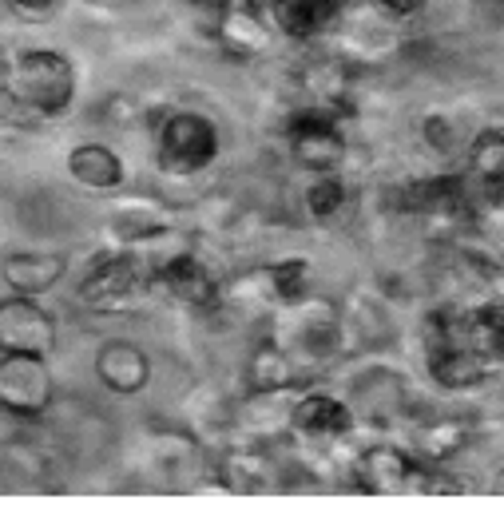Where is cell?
Returning a JSON list of instances; mask_svg holds the SVG:
<instances>
[{
  "label": "cell",
  "mask_w": 504,
  "mask_h": 512,
  "mask_svg": "<svg viewBox=\"0 0 504 512\" xmlns=\"http://www.w3.org/2000/svg\"><path fill=\"white\" fill-rule=\"evenodd\" d=\"M270 342L310 378L346 354L342 306L326 294H302L270 314Z\"/></svg>",
  "instance_id": "cell-1"
},
{
  "label": "cell",
  "mask_w": 504,
  "mask_h": 512,
  "mask_svg": "<svg viewBox=\"0 0 504 512\" xmlns=\"http://www.w3.org/2000/svg\"><path fill=\"white\" fill-rule=\"evenodd\" d=\"M4 88L40 120H56L76 100V64L56 48H24L12 56Z\"/></svg>",
  "instance_id": "cell-2"
},
{
  "label": "cell",
  "mask_w": 504,
  "mask_h": 512,
  "mask_svg": "<svg viewBox=\"0 0 504 512\" xmlns=\"http://www.w3.org/2000/svg\"><path fill=\"white\" fill-rule=\"evenodd\" d=\"M433 473L405 449L374 441L358 457H350V485L366 497H429Z\"/></svg>",
  "instance_id": "cell-3"
},
{
  "label": "cell",
  "mask_w": 504,
  "mask_h": 512,
  "mask_svg": "<svg viewBox=\"0 0 504 512\" xmlns=\"http://www.w3.org/2000/svg\"><path fill=\"white\" fill-rule=\"evenodd\" d=\"M147 286H151L147 262L135 255V251H127V247H116V251L96 258V262L84 270L76 294H80V302H84L88 310L120 314V310H131V306L143 298Z\"/></svg>",
  "instance_id": "cell-4"
},
{
  "label": "cell",
  "mask_w": 504,
  "mask_h": 512,
  "mask_svg": "<svg viewBox=\"0 0 504 512\" xmlns=\"http://www.w3.org/2000/svg\"><path fill=\"white\" fill-rule=\"evenodd\" d=\"M155 131H159V163L171 175H199L223 151V139H219L215 120L203 116V112H191V108L167 112Z\"/></svg>",
  "instance_id": "cell-5"
},
{
  "label": "cell",
  "mask_w": 504,
  "mask_h": 512,
  "mask_svg": "<svg viewBox=\"0 0 504 512\" xmlns=\"http://www.w3.org/2000/svg\"><path fill=\"white\" fill-rule=\"evenodd\" d=\"M286 147H290V159L314 175L322 171H338L346 159H350V135L342 131V120L314 108V104H302L286 116Z\"/></svg>",
  "instance_id": "cell-6"
},
{
  "label": "cell",
  "mask_w": 504,
  "mask_h": 512,
  "mask_svg": "<svg viewBox=\"0 0 504 512\" xmlns=\"http://www.w3.org/2000/svg\"><path fill=\"white\" fill-rule=\"evenodd\" d=\"M56 401V378L40 354H0V413L40 421Z\"/></svg>",
  "instance_id": "cell-7"
},
{
  "label": "cell",
  "mask_w": 504,
  "mask_h": 512,
  "mask_svg": "<svg viewBox=\"0 0 504 512\" xmlns=\"http://www.w3.org/2000/svg\"><path fill=\"white\" fill-rule=\"evenodd\" d=\"M358 429V413L346 397L330 389H310L290 405V441L302 445H346Z\"/></svg>",
  "instance_id": "cell-8"
},
{
  "label": "cell",
  "mask_w": 504,
  "mask_h": 512,
  "mask_svg": "<svg viewBox=\"0 0 504 512\" xmlns=\"http://www.w3.org/2000/svg\"><path fill=\"white\" fill-rule=\"evenodd\" d=\"M56 318L40 306V298L8 294L0 298V354H40L52 358L56 350Z\"/></svg>",
  "instance_id": "cell-9"
},
{
  "label": "cell",
  "mask_w": 504,
  "mask_h": 512,
  "mask_svg": "<svg viewBox=\"0 0 504 512\" xmlns=\"http://www.w3.org/2000/svg\"><path fill=\"white\" fill-rule=\"evenodd\" d=\"M151 286H159L175 306H187V310H215L223 302L219 274L195 251H183V255H171L167 262H159L151 270Z\"/></svg>",
  "instance_id": "cell-10"
},
{
  "label": "cell",
  "mask_w": 504,
  "mask_h": 512,
  "mask_svg": "<svg viewBox=\"0 0 504 512\" xmlns=\"http://www.w3.org/2000/svg\"><path fill=\"white\" fill-rule=\"evenodd\" d=\"M175 227V211L159 195H120L108 211V239L116 247H143Z\"/></svg>",
  "instance_id": "cell-11"
},
{
  "label": "cell",
  "mask_w": 504,
  "mask_h": 512,
  "mask_svg": "<svg viewBox=\"0 0 504 512\" xmlns=\"http://www.w3.org/2000/svg\"><path fill=\"white\" fill-rule=\"evenodd\" d=\"M278 477L282 473L262 445H223V461H219V489L223 493L262 497V493H274L282 485Z\"/></svg>",
  "instance_id": "cell-12"
},
{
  "label": "cell",
  "mask_w": 504,
  "mask_h": 512,
  "mask_svg": "<svg viewBox=\"0 0 504 512\" xmlns=\"http://www.w3.org/2000/svg\"><path fill=\"white\" fill-rule=\"evenodd\" d=\"M96 382L104 385L108 393H120V397H135L143 393L151 382V358L143 354V346L127 342V338H112L96 350Z\"/></svg>",
  "instance_id": "cell-13"
},
{
  "label": "cell",
  "mask_w": 504,
  "mask_h": 512,
  "mask_svg": "<svg viewBox=\"0 0 504 512\" xmlns=\"http://www.w3.org/2000/svg\"><path fill=\"white\" fill-rule=\"evenodd\" d=\"M68 274V258L60 251H12L0 262V278L12 294H28L40 298L48 290H56Z\"/></svg>",
  "instance_id": "cell-14"
},
{
  "label": "cell",
  "mask_w": 504,
  "mask_h": 512,
  "mask_svg": "<svg viewBox=\"0 0 504 512\" xmlns=\"http://www.w3.org/2000/svg\"><path fill=\"white\" fill-rule=\"evenodd\" d=\"M270 20L290 40H318L342 20V0H274Z\"/></svg>",
  "instance_id": "cell-15"
},
{
  "label": "cell",
  "mask_w": 504,
  "mask_h": 512,
  "mask_svg": "<svg viewBox=\"0 0 504 512\" xmlns=\"http://www.w3.org/2000/svg\"><path fill=\"white\" fill-rule=\"evenodd\" d=\"M68 175H72V183H80V187H88L96 195L120 191L127 179L124 159L108 143H76L68 151Z\"/></svg>",
  "instance_id": "cell-16"
},
{
  "label": "cell",
  "mask_w": 504,
  "mask_h": 512,
  "mask_svg": "<svg viewBox=\"0 0 504 512\" xmlns=\"http://www.w3.org/2000/svg\"><path fill=\"white\" fill-rule=\"evenodd\" d=\"M413 457L429 461V465H445L457 453L469 449L473 441V425L465 417H429L421 425H413Z\"/></svg>",
  "instance_id": "cell-17"
},
{
  "label": "cell",
  "mask_w": 504,
  "mask_h": 512,
  "mask_svg": "<svg viewBox=\"0 0 504 512\" xmlns=\"http://www.w3.org/2000/svg\"><path fill=\"white\" fill-rule=\"evenodd\" d=\"M346 401L354 405L358 417H370V421L378 425L385 417H397V413L409 409V389H405V382H401L397 374L374 370V374H362V378L354 382Z\"/></svg>",
  "instance_id": "cell-18"
},
{
  "label": "cell",
  "mask_w": 504,
  "mask_h": 512,
  "mask_svg": "<svg viewBox=\"0 0 504 512\" xmlns=\"http://www.w3.org/2000/svg\"><path fill=\"white\" fill-rule=\"evenodd\" d=\"M485 358H477V350H469V342H453L441 350H425V370L429 378L449 389V393H465L485 382Z\"/></svg>",
  "instance_id": "cell-19"
},
{
  "label": "cell",
  "mask_w": 504,
  "mask_h": 512,
  "mask_svg": "<svg viewBox=\"0 0 504 512\" xmlns=\"http://www.w3.org/2000/svg\"><path fill=\"white\" fill-rule=\"evenodd\" d=\"M215 40H219V48L227 56L254 60V56H262L270 48V28L258 16V8H251V4H231V12L215 24Z\"/></svg>",
  "instance_id": "cell-20"
},
{
  "label": "cell",
  "mask_w": 504,
  "mask_h": 512,
  "mask_svg": "<svg viewBox=\"0 0 504 512\" xmlns=\"http://www.w3.org/2000/svg\"><path fill=\"white\" fill-rule=\"evenodd\" d=\"M219 306H227V310H235L243 318H270L278 310V286H274L270 262L243 270L239 278L223 282V302Z\"/></svg>",
  "instance_id": "cell-21"
},
{
  "label": "cell",
  "mask_w": 504,
  "mask_h": 512,
  "mask_svg": "<svg viewBox=\"0 0 504 512\" xmlns=\"http://www.w3.org/2000/svg\"><path fill=\"white\" fill-rule=\"evenodd\" d=\"M235 409L215 385H203L187 397V421H191V433L207 445H219V441H235Z\"/></svg>",
  "instance_id": "cell-22"
},
{
  "label": "cell",
  "mask_w": 504,
  "mask_h": 512,
  "mask_svg": "<svg viewBox=\"0 0 504 512\" xmlns=\"http://www.w3.org/2000/svg\"><path fill=\"white\" fill-rule=\"evenodd\" d=\"M247 382H251V393H294V389H302V385L310 382V374L306 370H298L270 338L254 350L251 366H247Z\"/></svg>",
  "instance_id": "cell-23"
},
{
  "label": "cell",
  "mask_w": 504,
  "mask_h": 512,
  "mask_svg": "<svg viewBox=\"0 0 504 512\" xmlns=\"http://www.w3.org/2000/svg\"><path fill=\"white\" fill-rule=\"evenodd\" d=\"M342 322H346V346L354 338L358 346L378 350V346H385L393 338V318L385 314V306H381L378 298H370V294H358L354 302H346Z\"/></svg>",
  "instance_id": "cell-24"
},
{
  "label": "cell",
  "mask_w": 504,
  "mask_h": 512,
  "mask_svg": "<svg viewBox=\"0 0 504 512\" xmlns=\"http://www.w3.org/2000/svg\"><path fill=\"white\" fill-rule=\"evenodd\" d=\"M465 342L485 362H504V298L481 302L465 314Z\"/></svg>",
  "instance_id": "cell-25"
},
{
  "label": "cell",
  "mask_w": 504,
  "mask_h": 512,
  "mask_svg": "<svg viewBox=\"0 0 504 512\" xmlns=\"http://www.w3.org/2000/svg\"><path fill=\"white\" fill-rule=\"evenodd\" d=\"M354 199V187L338 175V171H322L310 179V187L302 191V203H306V215L314 223H334Z\"/></svg>",
  "instance_id": "cell-26"
},
{
  "label": "cell",
  "mask_w": 504,
  "mask_h": 512,
  "mask_svg": "<svg viewBox=\"0 0 504 512\" xmlns=\"http://www.w3.org/2000/svg\"><path fill=\"white\" fill-rule=\"evenodd\" d=\"M469 171L477 175V183L485 191H493L504 179V131L501 128H485L473 135L469 143Z\"/></svg>",
  "instance_id": "cell-27"
},
{
  "label": "cell",
  "mask_w": 504,
  "mask_h": 512,
  "mask_svg": "<svg viewBox=\"0 0 504 512\" xmlns=\"http://www.w3.org/2000/svg\"><path fill=\"white\" fill-rule=\"evenodd\" d=\"M270 270H274V286H278V306L310 294V274L314 270H310L306 258H278V262H270Z\"/></svg>",
  "instance_id": "cell-28"
},
{
  "label": "cell",
  "mask_w": 504,
  "mask_h": 512,
  "mask_svg": "<svg viewBox=\"0 0 504 512\" xmlns=\"http://www.w3.org/2000/svg\"><path fill=\"white\" fill-rule=\"evenodd\" d=\"M421 139H425L429 151H437V155H453V151H457V124H453V116H445V112H429V116L421 120Z\"/></svg>",
  "instance_id": "cell-29"
},
{
  "label": "cell",
  "mask_w": 504,
  "mask_h": 512,
  "mask_svg": "<svg viewBox=\"0 0 504 512\" xmlns=\"http://www.w3.org/2000/svg\"><path fill=\"white\" fill-rule=\"evenodd\" d=\"M0 124H4V128H12V131H36L44 120H40L28 104H20L8 88H0Z\"/></svg>",
  "instance_id": "cell-30"
},
{
  "label": "cell",
  "mask_w": 504,
  "mask_h": 512,
  "mask_svg": "<svg viewBox=\"0 0 504 512\" xmlns=\"http://www.w3.org/2000/svg\"><path fill=\"white\" fill-rule=\"evenodd\" d=\"M231 4H235V0H187V8H191V12H195L211 32H215V24L231 12Z\"/></svg>",
  "instance_id": "cell-31"
},
{
  "label": "cell",
  "mask_w": 504,
  "mask_h": 512,
  "mask_svg": "<svg viewBox=\"0 0 504 512\" xmlns=\"http://www.w3.org/2000/svg\"><path fill=\"white\" fill-rule=\"evenodd\" d=\"M429 0H370L374 12H385L389 20H405V16H417Z\"/></svg>",
  "instance_id": "cell-32"
},
{
  "label": "cell",
  "mask_w": 504,
  "mask_h": 512,
  "mask_svg": "<svg viewBox=\"0 0 504 512\" xmlns=\"http://www.w3.org/2000/svg\"><path fill=\"white\" fill-rule=\"evenodd\" d=\"M20 16H32V20H40V16H48L52 8H56V0H8Z\"/></svg>",
  "instance_id": "cell-33"
},
{
  "label": "cell",
  "mask_w": 504,
  "mask_h": 512,
  "mask_svg": "<svg viewBox=\"0 0 504 512\" xmlns=\"http://www.w3.org/2000/svg\"><path fill=\"white\" fill-rule=\"evenodd\" d=\"M489 493H497V497H504V461L497 465V473H493V481H489Z\"/></svg>",
  "instance_id": "cell-34"
},
{
  "label": "cell",
  "mask_w": 504,
  "mask_h": 512,
  "mask_svg": "<svg viewBox=\"0 0 504 512\" xmlns=\"http://www.w3.org/2000/svg\"><path fill=\"white\" fill-rule=\"evenodd\" d=\"M8 68H12V60H8V56H4V52H0V88H4V84H8Z\"/></svg>",
  "instance_id": "cell-35"
},
{
  "label": "cell",
  "mask_w": 504,
  "mask_h": 512,
  "mask_svg": "<svg viewBox=\"0 0 504 512\" xmlns=\"http://www.w3.org/2000/svg\"><path fill=\"white\" fill-rule=\"evenodd\" d=\"M247 4H251V8H270L274 0H247Z\"/></svg>",
  "instance_id": "cell-36"
}]
</instances>
